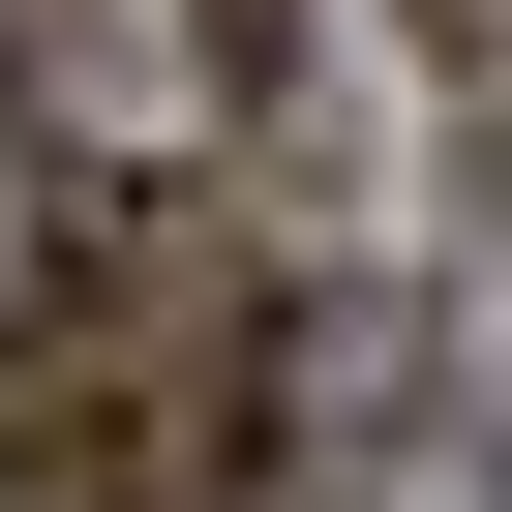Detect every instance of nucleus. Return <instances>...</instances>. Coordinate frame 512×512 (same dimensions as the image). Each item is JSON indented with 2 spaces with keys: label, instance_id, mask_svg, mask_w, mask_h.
<instances>
[{
  "label": "nucleus",
  "instance_id": "obj_1",
  "mask_svg": "<svg viewBox=\"0 0 512 512\" xmlns=\"http://www.w3.org/2000/svg\"><path fill=\"white\" fill-rule=\"evenodd\" d=\"M241 422H272V211L211 151L61 181L0 272V512H241Z\"/></svg>",
  "mask_w": 512,
  "mask_h": 512
},
{
  "label": "nucleus",
  "instance_id": "obj_2",
  "mask_svg": "<svg viewBox=\"0 0 512 512\" xmlns=\"http://www.w3.org/2000/svg\"><path fill=\"white\" fill-rule=\"evenodd\" d=\"M0 31H181V91L241 121V91H272V61H302V0H0Z\"/></svg>",
  "mask_w": 512,
  "mask_h": 512
},
{
  "label": "nucleus",
  "instance_id": "obj_3",
  "mask_svg": "<svg viewBox=\"0 0 512 512\" xmlns=\"http://www.w3.org/2000/svg\"><path fill=\"white\" fill-rule=\"evenodd\" d=\"M91 151H61V91H31V31H0V272H31V211H61Z\"/></svg>",
  "mask_w": 512,
  "mask_h": 512
},
{
  "label": "nucleus",
  "instance_id": "obj_4",
  "mask_svg": "<svg viewBox=\"0 0 512 512\" xmlns=\"http://www.w3.org/2000/svg\"><path fill=\"white\" fill-rule=\"evenodd\" d=\"M392 31H452V61H512V0H392Z\"/></svg>",
  "mask_w": 512,
  "mask_h": 512
}]
</instances>
